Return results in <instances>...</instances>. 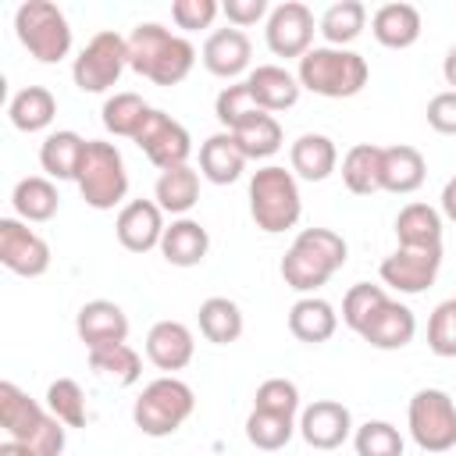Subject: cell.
Masks as SVG:
<instances>
[{
    "label": "cell",
    "instance_id": "1",
    "mask_svg": "<svg viewBox=\"0 0 456 456\" xmlns=\"http://www.w3.org/2000/svg\"><path fill=\"white\" fill-rule=\"evenodd\" d=\"M196 64V46L164 28L160 21H139L128 32V68L142 78H150L153 86H178L189 78Z\"/></svg>",
    "mask_w": 456,
    "mask_h": 456
},
{
    "label": "cell",
    "instance_id": "2",
    "mask_svg": "<svg viewBox=\"0 0 456 456\" xmlns=\"http://www.w3.org/2000/svg\"><path fill=\"white\" fill-rule=\"evenodd\" d=\"M349 256V246L338 232L331 228H303L292 246L281 256V281L299 292V296H314L321 285H328L335 278V271H342Z\"/></svg>",
    "mask_w": 456,
    "mask_h": 456
},
{
    "label": "cell",
    "instance_id": "3",
    "mask_svg": "<svg viewBox=\"0 0 456 456\" xmlns=\"http://www.w3.org/2000/svg\"><path fill=\"white\" fill-rule=\"evenodd\" d=\"M0 428L39 456H61L68 445V428L46 410V403H36L14 381H0Z\"/></svg>",
    "mask_w": 456,
    "mask_h": 456
},
{
    "label": "cell",
    "instance_id": "4",
    "mask_svg": "<svg viewBox=\"0 0 456 456\" xmlns=\"http://www.w3.org/2000/svg\"><path fill=\"white\" fill-rule=\"evenodd\" d=\"M296 78L314 96L349 100V96H356L367 86L370 64H367L363 53H356L349 46H314L310 53L299 57Z\"/></svg>",
    "mask_w": 456,
    "mask_h": 456
},
{
    "label": "cell",
    "instance_id": "5",
    "mask_svg": "<svg viewBox=\"0 0 456 456\" xmlns=\"http://www.w3.org/2000/svg\"><path fill=\"white\" fill-rule=\"evenodd\" d=\"M299 214H303V196H299V182L292 171H285L281 164H264L260 171H253L249 217L260 232L281 235L299 224Z\"/></svg>",
    "mask_w": 456,
    "mask_h": 456
},
{
    "label": "cell",
    "instance_id": "6",
    "mask_svg": "<svg viewBox=\"0 0 456 456\" xmlns=\"http://www.w3.org/2000/svg\"><path fill=\"white\" fill-rule=\"evenodd\" d=\"M192 410H196L192 388L182 378L164 374V378H153L150 385H142L139 399L132 403V420L142 435L167 438L192 417Z\"/></svg>",
    "mask_w": 456,
    "mask_h": 456
},
{
    "label": "cell",
    "instance_id": "7",
    "mask_svg": "<svg viewBox=\"0 0 456 456\" xmlns=\"http://www.w3.org/2000/svg\"><path fill=\"white\" fill-rule=\"evenodd\" d=\"M75 185H78L82 200H86L93 210L125 207V196H128V171H125L121 150H118L114 142L89 139Z\"/></svg>",
    "mask_w": 456,
    "mask_h": 456
},
{
    "label": "cell",
    "instance_id": "8",
    "mask_svg": "<svg viewBox=\"0 0 456 456\" xmlns=\"http://www.w3.org/2000/svg\"><path fill=\"white\" fill-rule=\"evenodd\" d=\"M14 32H18V43L39 64H57L71 53V25L64 11L50 0H25L14 11Z\"/></svg>",
    "mask_w": 456,
    "mask_h": 456
},
{
    "label": "cell",
    "instance_id": "9",
    "mask_svg": "<svg viewBox=\"0 0 456 456\" xmlns=\"http://www.w3.org/2000/svg\"><path fill=\"white\" fill-rule=\"evenodd\" d=\"M406 428H410V438L431 456L456 449V399L442 388L413 392L406 406Z\"/></svg>",
    "mask_w": 456,
    "mask_h": 456
},
{
    "label": "cell",
    "instance_id": "10",
    "mask_svg": "<svg viewBox=\"0 0 456 456\" xmlns=\"http://www.w3.org/2000/svg\"><path fill=\"white\" fill-rule=\"evenodd\" d=\"M125 68H128V36L103 28L71 61V82L82 93H107L110 86H118Z\"/></svg>",
    "mask_w": 456,
    "mask_h": 456
},
{
    "label": "cell",
    "instance_id": "11",
    "mask_svg": "<svg viewBox=\"0 0 456 456\" xmlns=\"http://www.w3.org/2000/svg\"><path fill=\"white\" fill-rule=\"evenodd\" d=\"M142 153H146V160L157 167V171H171V167H182V164H189V153H192V135H189V128L182 125V121H175L171 114H164V110H150V118L142 121V128H139V135L132 139Z\"/></svg>",
    "mask_w": 456,
    "mask_h": 456
},
{
    "label": "cell",
    "instance_id": "12",
    "mask_svg": "<svg viewBox=\"0 0 456 456\" xmlns=\"http://www.w3.org/2000/svg\"><path fill=\"white\" fill-rule=\"evenodd\" d=\"M438 271H442V246H428V249H420V246H395L381 260V267H378L381 281L388 289L403 292V296L428 292L435 285Z\"/></svg>",
    "mask_w": 456,
    "mask_h": 456
},
{
    "label": "cell",
    "instance_id": "13",
    "mask_svg": "<svg viewBox=\"0 0 456 456\" xmlns=\"http://www.w3.org/2000/svg\"><path fill=\"white\" fill-rule=\"evenodd\" d=\"M314 32H317L314 11L303 0H285V4L271 7L267 25H264V39H267V50L274 57H303V53H310L314 50Z\"/></svg>",
    "mask_w": 456,
    "mask_h": 456
},
{
    "label": "cell",
    "instance_id": "14",
    "mask_svg": "<svg viewBox=\"0 0 456 456\" xmlns=\"http://www.w3.org/2000/svg\"><path fill=\"white\" fill-rule=\"evenodd\" d=\"M0 264L18 278H39L50 271V242L21 217H0Z\"/></svg>",
    "mask_w": 456,
    "mask_h": 456
},
{
    "label": "cell",
    "instance_id": "15",
    "mask_svg": "<svg viewBox=\"0 0 456 456\" xmlns=\"http://www.w3.org/2000/svg\"><path fill=\"white\" fill-rule=\"evenodd\" d=\"M353 431H356V428H353V413H349V406L338 403V399H314V403L303 406V413H299V435H303V442L314 445V449L331 452V449L346 445V442L353 438Z\"/></svg>",
    "mask_w": 456,
    "mask_h": 456
},
{
    "label": "cell",
    "instance_id": "16",
    "mask_svg": "<svg viewBox=\"0 0 456 456\" xmlns=\"http://www.w3.org/2000/svg\"><path fill=\"white\" fill-rule=\"evenodd\" d=\"M164 228L167 224H164V210L157 207V200H128L114 221V235L128 253L160 249Z\"/></svg>",
    "mask_w": 456,
    "mask_h": 456
},
{
    "label": "cell",
    "instance_id": "17",
    "mask_svg": "<svg viewBox=\"0 0 456 456\" xmlns=\"http://www.w3.org/2000/svg\"><path fill=\"white\" fill-rule=\"evenodd\" d=\"M75 331H78L86 353L103 349V346H118V342H128V317L110 299H89L75 314Z\"/></svg>",
    "mask_w": 456,
    "mask_h": 456
},
{
    "label": "cell",
    "instance_id": "18",
    "mask_svg": "<svg viewBox=\"0 0 456 456\" xmlns=\"http://www.w3.org/2000/svg\"><path fill=\"white\" fill-rule=\"evenodd\" d=\"M249 57H253V43L242 28H214L200 50V61L203 68L214 75V78H239L246 68H249Z\"/></svg>",
    "mask_w": 456,
    "mask_h": 456
},
{
    "label": "cell",
    "instance_id": "19",
    "mask_svg": "<svg viewBox=\"0 0 456 456\" xmlns=\"http://www.w3.org/2000/svg\"><path fill=\"white\" fill-rule=\"evenodd\" d=\"M146 356L157 370H185L196 356V338H192V328L182 324V321H157L146 335Z\"/></svg>",
    "mask_w": 456,
    "mask_h": 456
},
{
    "label": "cell",
    "instance_id": "20",
    "mask_svg": "<svg viewBox=\"0 0 456 456\" xmlns=\"http://www.w3.org/2000/svg\"><path fill=\"white\" fill-rule=\"evenodd\" d=\"M246 86H249L253 100L260 103V110H267V114H278V110L296 107L299 103V93H303L299 78L289 68H281V64H256L246 75Z\"/></svg>",
    "mask_w": 456,
    "mask_h": 456
},
{
    "label": "cell",
    "instance_id": "21",
    "mask_svg": "<svg viewBox=\"0 0 456 456\" xmlns=\"http://www.w3.org/2000/svg\"><path fill=\"white\" fill-rule=\"evenodd\" d=\"M420 11L406 0H392V4H381L374 14H370V32L381 46L388 50H406L420 39Z\"/></svg>",
    "mask_w": 456,
    "mask_h": 456
},
{
    "label": "cell",
    "instance_id": "22",
    "mask_svg": "<svg viewBox=\"0 0 456 456\" xmlns=\"http://www.w3.org/2000/svg\"><path fill=\"white\" fill-rule=\"evenodd\" d=\"M413 335H417V317H413V310H410L406 303H399V299H388V303L370 317V324L360 331L363 342H370L374 349H385V353L406 349V346L413 342Z\"/></svg>",
    "mask_w": 456,
    "mask_h": 456
},
{
    "label": "cell",
    "instance_id": "23",
    "mask_svg": "<svg viewBox=\"0 0 456 456\" xmlns=\"http://www.w3.org/2000/svg\"><path fill=\"white\" fill-rule=\"evenodd\" d=\"M207 253H210V235L196 217H175L164 228L160 256L171 267H196V264L207 260Z\"/></svg>",
    "mask_w": 456,
    "mask_h": 456
},
{
    "label": "cell",
    "instance_id": "24",
    "mask_svg": "<svg viewBox=\"0 0 456 456\" xmlns=\"http://www.w3.org/2000/svg\"><path fill=\"white\" fill-rule=\"evenodd\" d=\"M86 146H89V139H82L78 132L57 128L39 142V167L53 182H75L78 167H82V157H86Z\"/></svg>",
    "mask_w": 456,
    "mask_h": 456
},
{
    "label": "cell",
    "instance_id": "25",
    "mask_svg": "<svg viewBox=\"0 0 456 456\" xmlns=\"http://www.w3.org/2000/svg\"><path fill=\"white\" fill-rule=\"evenodd\" d=\"M289 164H292V175L296 178H303V182H324L338 167V146L328 135H321V132H303L289 146Z\"/></svg>",
    "mask_w": 456,
    "mask_h": 456
},
{
    "label": "cell",
    "instance_id": "26",
    "mask_svg": "<svg viewBox=\"0 0 456 456\" xmlns=\"http://www.w3.org/2000/svg\"><path fill=\"white\" fill-rule=\"evenodd\" d=\"M428 178V160L417 146H385L381 153V189L395 196H410L424 185Z\"/></svg>",
    "mask_w": 456,
    "mask_h": 456
},
{
    "label": "cell",
    "instance_id": "27",
    "mask_svg": "<svg viewBox=\"0 0 456 456\" xmlns=\"http://www.w3.org/2000/svg\"><path fill=\"white\" fill-rule=\"evenodd\" d=\"M289 331H292V338H299L306 346H321L338 331V314L321 296H299L289 306Z\"/></svg>",
    "mask_w": 456,
    "mask_h": 456
},
{
    "label": "cell",
    "instance_id": "28",
    "mask_svg": "<svg viewBox=\"0 0 456 456\" xmlns=\"http://www.w3.org/2000/svg\"><path fill=\"white\" fill-rule=\"evenodd\" d=\"M246 171V153L239 150L232 132H214L200 146V175L214 185H232Z\"/></svg>",
    "mask_w": 456,
    "mask_h": 456
},
{
    "label": "cell",
    "instance_id": "29",
    "mask_svg": "<svg viewBox=\"0 0 456 456\" xmlns=\"http://www.w3.org/2000/svg\"><path fill=\"white\" fill-rule=\"evenodd\" d=\"M11 207H14V217H21L25 224H39V221H50L61 210V192H57L53 178L28 175V178H21L14 185Z\"/></svg>",
    "mask_w": 456,
    "mask_h": 456
},
{
    "label": "cell",
    "instance_id": "30",
    "mask_svg": "<svg viewBox=\"0 0 456 456\" xmlns=\"http://www.w3.org/2000/svg\"><path fill=\"white\" fill-rule=\"evenodd\" d=\"M153 200L164 214L171 217H189V210L200 203V171H192L189 164L160 171L157 185H153Z\"/></svg>",
    "mask_w": 456,
    "mask_h": 456
},
{
    "label": "cell",
    "instance_id": "31",
    "mask_svg": "<svg viewBox=\"0 0 456 456\" xmlns=\"http://www.w3.org/2000/svg\"><path fill=\"white\" fill-rule=\"evenodd\" d=\"M7 118H11V125L18 132H43L57 118V96L46 86H25V89H18L11 96Z\"/></svg>",
    "mask_w": 456,
    "mask_h": 456
},
{
    "label": "cell",
    "instance_id": "32",
    "mask_svg": "<svg viewBox=\"0 0 456 456\" xmlns=\"http://www.w3.org/2000/svg\"><path fill=\"white\" fill-rule=\"evenodd\" d=\"M196 321H200V335H203L207 342H214V346H232V342H239V335H242V328H246V317H242L239 303L228 299V296H210V299H203Z\"/></svg>",
    "mask_w": 456,
    "mask_h": 456
},
{
    "label": "cell",
    "instance_id": "33",
    "mask_svg": "<svg viewBox=\"0 0 456 456\" xmlns=\"http://www.w3.org/2000/svg\"><path fill=\"white\" fill-rule=\"evenodd\" d=\"M381 153H385V146H374V142H356L346 150L342 182L353 196L381 192Z\"/></svg>",
    "mask_w": 456,
    "mask_h": 456
},
{
    "label": "cell",
    "instance_id": "34",
    "mask_svg": "<svg viewBox=\"0 0 456 456\" xmlns=\"http://www.w3.org/2000/svg\"><path fill=\"white\" fill-rule=\"evenodd\" d=\"M395 239L399 246H442V210L428 203H406L395 214Z\"/></svg>",
    "mask_w": 456,
    "mask_h": 456
},
{
    "label": "cell",
    "instance_id": "35",
    "mask_svg": "<svg viewBox=\"0 0 456 456\" xmlns=\"http://www.w3.org/2000/svg\"><path fill=\"white\" fill-rule=\"evenodd\" d=\"M367 28V7L360 0H335L317 18V32L328 46H349Z\"/></svg>",
    "mask_w": 456,
    "mask_h": 456
},
{
    "label": "cell",
    "instance_id": "36",
    "mask_svg": "<svg viewBox=\"0 0 456 456\" xmlns=\"http://www.w3.org/2000/svg\"><path fill=\"white\" fill-rule=\"evenodd\" d=\"M150 110H153V107H150L139 93H114V96L103 100L100 118H103V128H107L110 135L135 139L139 128H142V121L150 118Z\"/></svg>",
    "mask_w": 456,
    "mask_h": 456
},
{
    "label": "cell",
    "instance_id": "37",
    "mask_svg": "<svg viewBox=\"0 0 456 456\" xmlns=\"http://www.w3.org/2000/svg\"><path fill=\"white\" fill-rule=\"evenodd\" d=\"M89 367L114 385H135L142 378V360L128 342L118 346H103V349H89Z\"/></svg>",
    "mask_w": 456,
    "mask_h": 456
},
{
    "label": "cell",
    "instance_id": "38",
    "mask_svg": "<svg viewBox=\"0 0 456 456\" xmlns=\"http://www.w3.org/2000/svg\"><path fill=\"white\" fill-rule=\"evenodd\" d=\"M296 431H299L296 417H281V413H267V410H249V417H246V438H249V445H256L264 452L285 449Z\"/></svg>",
    "mask_w": 456,
    "mask_h": 456
},
{
    "label": "cell",
    "instance_id": "39",
    "mask_svg": "<svg viewBox=\"0 0 456 456\" xmlns=\"http://www.w3.org/2000/svg\"><path fill=\"white\" fill-rule=\"evenodd\" d=\"M260 114H264V110H260V103L253 100L246 78L224 86V89L217 93V100H214V118L224 125V132H239L242 125H249V121L260 118Z\"/></svg>",
    "mask_w": 456,
    "mask_h": 456
},
{
    "label": "cell",
    "instance_id": "40",
    "mask_svg": "<svg viewBox=\"0 0 456 456\" xmlns=\"http://www.w3.org/2000/svg\"><path fill=\"white\" fill-rule=\"evenodd\" d=\"M46 410L64 424V428H86L89 420V406H86V392L75 378H57L46 385Z\"/></svg>",
    "mask_w": 456,
    "mask_h": 456
},
{
    "label": "cell",
    "instance_id": "41",
    "mask_svg": "<svg viewBox=\"0 0 456 456\" xmlns=\"http://www.w3.org/2000/svg\"><path fill=\"white\" fill-rule=\"evenodd\" d=\"M232 135H235L239 150L246 153V160H267V157H274L281 150V125L267 110L260 118H253L249 125H242L239 132H232Z\"/></svg>",
    "mask_w": 456,
    "mask_h": 456
},
{
    "label": "cell",
    "instance_id": "42",
    "mask_svg": "<svg viewBox=\"0 0 456 456\" xmlns=\"http://www.w3.org/2000/svg\"><path fill=\"white\" fill-rule=\"evenodd\" d=\"M392 296L381 289V285H370V281H356V285H349V292L342 296V321H346V328H353L356 335L370 324V317L388 303Z\"/></svg>",
    "mask_w": 456,
    "mask_h": 456
},
{
    "label": "cell",
    "instance_id": "43",
    "mask_svg": "<svg viewBox=\"0 0 456 456\" xmlns=\"http://www.w3.org/2000/svg\"><path fill=\"white\" fill-rule=\"evenodd\" d=\"M356 456H403V435L388 420H367L353 431Z\"/></svg>",
    "mask_w": 456,
    "mask_h": 456
},
{
    "label": "cell",
    "instance_id": "44",
    "mask_svg": "<svg viewBox=\"0 0 456 456\" xmlns=\"http://www.w3.org/2000/svg\"><path fill=\"white\" fill-rule=\"evenodd\" d=\"M253 410H267V413H281V417H296L299 413V388L289 378H267L256 385L253 395Z\"/></svg>",
    "mask_w": 456,
    "mask_h": 456
},
{
    "label": "cell",
    "instance_id": "45",
    "mask_svg": "<svg viewBox=\"0 0 456 456\" xmlns=\"http://www.w3.org/2000/svg\"><path fill=\"white\" fill-rule=\"evenodd\" d=\"M428 349L442 360L456 356V296L435 306V314L428 321Z\"/></svg>",
    "mask_w": 456,
    "mask_h": 456
},
{
    "label": "cell",
    "instance_id": "46",
    "mask_svg": "<svg viewBox=\"0 0 456 456\" xmlns=\"http://www.w3.org/2000/svg\"><path fill=\"white\" fill-rule=\"evenodd\" d=\"M217 14H221V4H217V0H175V4H171V21H175L182 32L210 28Z\"/></svg>",
    "mask_w": 456,
    "mask_h": 456
},
{
    "label": "cell",
    "instance_id": "47",
    "mask_svg": "<svg viewBox=\"0 0 456 456\" xmlns=\"http://www.w3.org/2000/svg\"><path fill=\"white\" fill-rule=\"evenodd\" d=\"M428 125L442 135H456V89H442L428 100Z\"/></svg>",
    "mask_w": 456,
    "mask_h": 456
},
{
    "label": "cell",
    "instance_id": "48",
    "mask_svg": "<svg viewBox=\"0 0 456 456\" xmlns=\"http://www.w3.org/2000/svg\"><path fill=\"white\" fill-rule=\"evenodd\" d=\"M221 14L228 18L232 28H249L260 18H267L271 7H267V0H224L221 4Z\"/></svg>",
    "mask_w": 456,
    "mask_h": 456
},
{
    "label": "cell",
    "instance_id": "49",
    "mask_svg": "<svg viewBox=\"0 0 456 456\" xmlns=\"http://www.w3.org/2000/svg\"><path fill=\"white\" fill-rule=\"evenodd\" d=\"M442 217H449L452 224H456V178H449L445 185H442Z\"/></svg>",
    "mask_w": 456,
    "mask_h": 456
},
{
    "label": "cell",
    "instance_id": "50",
    "mask_svg": "<svg viewBox=\"0 0 456 456\" xmlns=\"http://www.w3.org/2000/svg\"><path fill=\"white\" fill-rule=\"evenodd\" d=\"M0 456H39V452L32 445H21V442L7 438V442H0Z\"/></svg>",
    "mask_w": 456,
    "mask_h": 456
},
{
    "label": "cell",
    "instance_id": "51",
    "mask_svg": "<svg viewBox=\"0 0 456 456\" xmlns=\"http://www.w3.org/2000/svg\"><path fill=\"white\" fill-rule=\"evenodd\" d=\"M442 78H445V86L456 89V43L449 46V53H445V61H442Z\"/></svg>",
    "mask_w": 456,
    "mask_h": 456
}]
</instances>
